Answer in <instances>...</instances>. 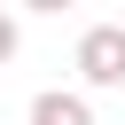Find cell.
Returning a JSON list of instances; mask_svg holds the SVG:
<instances>
[{
    "instance_id": "3",
    "label": "cell",
    "mask_w": 125,
    "mask_h": 125,
    "mask_svg": "<svg viewBox=\"0 0 125 125\" xmlns=\"http://www.w3.org/2000/svg\"><path fill=\"white\" fill-rule=\"evenodd\" d=\"M16 55V16H0V62Z\"/></svg>"
},
{
    "instance_id": "1",
    "label": "cell",
    "mask_w": 125,
    "mask_h": 125,
    "mask_svg": "<svg viewBox=\"0 0 125 125\" xmlns=\"http://www.w3.org/2000/svg\"><path fill=\"white\" fill-rule=\"evenodd\" d=\"M78 78L86 86H125V23H94L78 39Z\"/></svg>"
},
{
    "instance_id": "2",
    "label": "cell",
    "mask_w": 125,
    "mask_h": 125,
    "mask_svg": "<svg viewBox=\"0 0 125 125\" xmlns=\"http://www.w3.org/2000/svg\"><path fill=\"white\" fill-rule=\"evenodd\" d=\"M31 125H94V109H86V94H62V86H47V94L31 102Z\"/></svg>"
}]
</instances>
